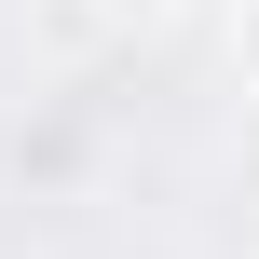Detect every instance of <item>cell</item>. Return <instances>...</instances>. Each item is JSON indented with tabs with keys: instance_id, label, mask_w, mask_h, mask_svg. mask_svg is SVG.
<instances>
[{
	"instance_id": "obj_1",
	"label": "cell",
	"mask_w": 259,
	"mask_h": 259,
	"mask_svg": "<svg viewBox=\"0 0 259 259\" xmlns=\"http://www.w3.org/2000/svg\"><path fill=\"white\" fill-rule=\"evenodd\" d=\"M0 178H14L27 205H68V191L96 178V123H82V109H14V123H0Z\"/></svg>"
},
{
	"instance_id": "obj_2",
	"label": "cell",
	"mask_w": 259,
	"mask_h": 259,
	"mask_svg": "<svg viewBox=\"0 0 259 259\" xmlns=\"http://www.w3.org/2000/svg\"><path fill=\"white\" fill-rule=\"evenodd\" d=\"M232 68H246V96H259V0L232 14Z\"/></svg>"
},
{
	"instance_id": "obj_3",
	"label": "cell",
	"mask_w": 259,
	"mask_h": 259,
	"mask_svg": "<svg viewBox=\"0 0 259 259\" xmlns=\"http://www.w3.org/2000/svg\"><path fill=\"white\" fill-rule=\"evenodd\" d=\"M96 14H123V27H150V14H178V0H96Z\"/></svg>"
}]
</instances>
